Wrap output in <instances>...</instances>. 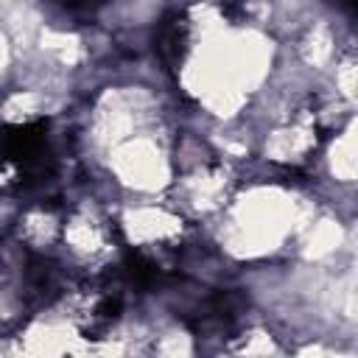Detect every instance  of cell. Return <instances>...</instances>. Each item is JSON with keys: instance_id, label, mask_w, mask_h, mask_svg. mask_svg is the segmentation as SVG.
<instances>
[{"instance_id": "obj_1", "label": "cell", "mask_w": 358, "mask_h": 358, "mask_svg": "<svg viewBox=\"0 0 358 358\" xmlns=\"http://www.w3.org/2000/svg\"><path fill=\"white\" fill-rule=\"evenodd\" d=\"M341 3H352V0H341Z\"/></svg>"}]
</instances>
